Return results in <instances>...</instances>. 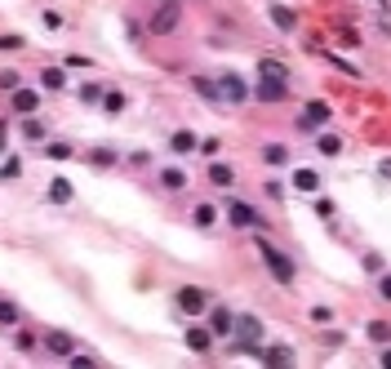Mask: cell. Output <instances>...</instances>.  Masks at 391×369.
<instances>
[{
	"label": "cell",
	"mask_w": 391,
	"mask_h": 369,
	"mask_svg": "<svg viewBox=\"0 0 391 369\" xmlns=\"http://www.w3.org/2000/svg\"><path fill=\"white\" fill-rule=\"evenodd\" d=\"M40 343H45V351H49V356H62V360H67V356H72V351H76L72 334H62V329H49Z\"/></svg>",
	"instance_id": "14"
},
{
	"label": "cell",
	"mask_w": 391,
	"mask_h": 369,
	"mask_svg": "<svg viewBox=\"0 0 391 369\" xmlns=\"http://www.w3.org/2000/svg\"><path fill=\"white\" fill-rule=\"evenodd\" d=\"M378 178H387V182H391V156H387V160H378Z\"/></svg>",
	"instance_id": "43"
},
{
	"label": "cell",
	"mask_w": 391,
	"mask_h": 369,
	"mask_svg": "<svg viewBox=\"0 0 391 369\" xmlns=\"http://www.w3.org/2000/svg\"><path fill=\"white\" fill-rule=\"evenodd\" d=\"M312 321H316V325H329L334 312H329V307H312Z\"/></svg>",
	"instance_id": "40"
},
{
	"label": "cell",
	"mask_w": 391,
	"mask_h": 369,
	"mask_svg": "<svg viewBox=\"0 0 391 369\" xmlns=\"http://www.w3.org/2000/svg\"><path fill=\"white\" fill-rule=\"evenodd\" d=\"M49 200H54V205H67V200H72V182L54 178V182H49Z\"/></svg>",
	"instance_id": "27"
},
{
	"label": "cell",
	"mask_w": 391,
	"mask_h": 369,
	"mask_svg": "<svg viewBox=\"0 0 391 369\" xmlns=\"http://www.w3.org/2000/svg\"><path fill=\"white\" fill-rule=\"evenodd\" d=\"M360 267H365L369 276H378V272H387V263H382V254H373V249H369V254H360Z\"/></svg>",
	"instance_id": "30"
},
{
	"label": "cell",
	"mask_w": 391,
	"mask_h": 369,
	"mask_svg": "<svg viewBox=\"0 0 391 369\" xmlns=\"http://www.w3.org/2000/svg\"><path fill=\"white\" fill-rule=\"evenodd\" d=\"M258 356H263V365H267V369H285V365H294V347L276 343V347H263Z\"/></svg>",
	"instance_id": "17"
},
{
	"label": "cell",
	"mask_w": 391,
	"mask_h": 369,
	"mask_svg": "<svg viewBox=\"0 0 391 369\" xmlns=\"http://www.w3.org/2000/svg\"><path fill=\"white\" fill-rule=\"evenodd\" d=\"M182 338H187V347H192V351H200V356L214 351V329H209V325H187Z\"/></svg>",
	"instance_id": "15"
},
{
	"label": "cell",
	"mask_w": 391,
	"mask_h": 369,
	"mask_svg": "<svg viewBox=\"0 0 391 369\" xmlns=\"http://www.w3.org/2000/svg\"><path fill=\"white\" fill-rule=\"evenodd\" d=\"M13 347H18V351H31V347H36V334H31V329H18V334H13Z\"/></svg>",
	"instance_id": "33"
},
{
	"label": "cell",
	"mask_w": 391,
	"mask_h": 369,
	"mask_svg": "<svg viewBox=\"0 0 391 369\" xmlns=\"http://www.w3.org/2000/svg\"><path fill=\"white\" fill-rule=\"evenodd\" d=\"M223 223H227L231 231H267L271 218H263L258 209L249 205V200H227V205H223Z\"/></svg>",
	"instance_id": "4"
},
{
	"label": "cell",
	"mask_w": 391,
	"mask_h": 369,
	"mask_svg": "<svg viewBox=\"0 0 391 369\" xmlns=\"http://www.w3.org/2000/svg\"><path fill=\"white\" fill-rule=\"evenodd\" d=\"M365 338H369L373 347H387V343H391V321H369V325H365Z\"/></svg>",
	"instance_id": "21"
},
{
	"label": "cell",
	"mask_w": 391,
	"mask_h": 369,
	"mask_svg": "<svg viewBox=\"0 0 391 369\" xmlns=\"http://www.w3.org/2000/svg\"><path fill=\"white\" fill-rule=\"evenodd\" d=\"M289 94H294V85H289V67L276 62V58H263L258 76H253V103L276 107V103H289Z\"/></svg>",
	"instance_id": "1"
},
{
	"label": "cell",
	"mask_w": 391,
	"mask_h": 369,
	"mask_svg": "<svg viewBox=\"0 0 391 369\" xmlns=\"http://www.w3.org/2000/svg\"><path fill=\"white\" fill-rule=\"evenodd\" d=\"M18 85H23V72H13V67H5V72H0V89H5V94H13Z\"/></svg>",
	"instance_id": "31"
},
{
	"label": "cell",
	"mask_w": 391,
	"mask_h": 369,
	"mask_svg": "<svg viewBox=\"0 0 391 369\" xmlns=\"http://www.w3.org/2000/svg\"><path fill=\"white\" fill-rule=\"evenodd\" d=\"M178 23H182V5L178 0H160V5L151 9V18H147V31L160 40V36H174Z\"/></svg>",
	"instance_id": "6"
},
{
	"label": "cell",
	"mask_w": 391,
	"mask_h": 369,
	"mask_svg": "<svg viewBox=\"0 0 391 369\" xmlns=\"http://www.w3.org/2000/svg\"><path fill=\"white\" fill-rule=\"evenodd\" d=\"M378 365H382V369H391V343H387V347L378 351Z\"/></svg>",
	"instance_id": "44"
},
{
	"label": "cell",
	"mask_w": 391,
	"mask_h": 369,
	"mask_svg": "<svg viewBox=\"0 0 391 369\" xmlns=\"http://www.w3.org/2000/svg\"><path fill=\"white\" fill-rule=\"evenodd\" d=\"M329 121H334V107L325 103V98H312V103H302V111L294 116V129L312 138V133H320V129H325Z\"/></svg>",
	"instance_id": "5"
},
{
	"label": "cell",
	"mask_w": 391,
	"mask_h": 369,
	"mask_svg": "<svg viewBox=\"0 0 391 369\" xmlns=\"http://www.w3.org/2000/svg\"><path fill=\"white\" fill-rule=\"evenodd\" d=\"M218 205H209V200H200V205H192V227H200V231H214L218 227Z\"/></svg>",
	"instance_id": "16"
},
{
	"label": "cell",
	"mask_w": 391,
	"mask_h": 369,
	"mask_svg": "<svg viewBox=\"0 0 391 369\" xmlns=\"http://www.w3.org/2000/svg\"><path fill=\"white\" fill-rule=\"evenodd\" d=\"M125 103H129V98H125L121 89H107V94H103V111H107V116H121Z\"/></svg>",
	"instance_id": "26"
},
{
	"label": "cell",
	"mask_w": 391,
	"mask_h": 369,
	"mask_svg": "<svg viewBox=\"0 0 391 369\" xmlns=\"http://www.w3.org/2000/svg\"><path fill=\"white\" fill-rule=\"evenodd\" d=\"M40 89H49V94L67 89V72H62V67H45V72H40Z\"/></svg>",
	"instance_id": "23"
},
{
	"label": "cell",
	"mask_w": 391,
	"mask_h": 369,
	"mask_svg": "<svg viewBox=\"0 0 391 369\" xmlns=\"http://www.w3.org/2000/svg\"><path fill=\"white\" fill-rule=\"evenodd\" d=\"M218 152H223V143H218V138H200V156H218Z\"/></svg>",
	"instance_id": "37"
},
{
	"label": "cell",
	"mask_w": 391,
	"mask_h": 369,
	"mask_svg": "<svg viewBox=\"0 0 391 369\" xmlns=\"http://www.w3.org/2000/svg\"><path fill=\"white\" fill-rule=\"evenodd\" d=\"M218 98H223L227 107H245L253 98V85L241 76V72H218Z\"/></svg>",
	"instance_id": "7"
},
{
	"label": "cell",
	"mask_w": 391,
	"mask_h": 369,
	"mask_svg": "<svg viewBox=\"0 0 391 369\" xmlns=\"http://www.w3.org/2000/svg\"><path fill=\"white\" fill-rule=\"evenodd\" d=\"M267 18L276 23L280 31H298V13L289 9V5H276V0H271V5H267Z\"/></svg>",
	"instance_id": "18"
},
{
	"label": "cell",
	"mask_w": 391,
	"mask_h": 369,
	"mask_svg": "<svg viewBox=\"0 0 391 369\" xmlns=\"http://www.w3.org/2000/svg\"><path fill=\"white\" fill-rule=\"evenodd\" d=\"M116 160H121V156H116V147H94V152H89V165H94V170H111Z\"/></svg>",
	"instance_id": "25"
},
{
	"label": "cell",
	"mask_w": 391,
	"mask_h": 369,
	"mask_svg": "<svg viewBox=\"0 0 391 369\" xmlns=\"http://www.w3.org/2000/svg\"><path fill=\"white\" fill-rule=\"evenodd\" d=\"M338 45H343V49H356V45H360V36H356L351 27H343V31H338Z\"/></svg>",
	"instance_id": "39"
},
{
	"label": "cell",
	"mask_w": 391,
	"mask_h": 369,
	"mask_svg": "<svg viewBox=\"0 0 391 369\" xmlns=\"http://www.w3.org/2000/svg\"><path fill=\"white\" fill-rule=\"evenodd\" d=\"M18 321H23L18 303H9V298H0V329H18Z\"/></svg>",
	"instance_id": "24"
},
{
	"label": "cell",
	"mask_w": 391,
	"mask_h": 369,
	"mask_svg": "<svg viewBox=\"0 0 391 369\" xmlns=\"http://www.w3.org/2000/svg\"><path fill=\"white\" fill-rule=\"evenodd\" d=\"M45 156H49V160H67V156H72V143H49Z\"/></svg>",
	"instance_id": "32"
},
{
	"label": "cell",
	"mask_w": 391,
	"mask_h": 369,
	"mask_svg": "<svg viewBox=\"0 0 391 369\" xmlns=\"http://www.w3.org/2000/svg\"><path fill=\"white\" fill-rule=\"evenodd\" d=\"M103 94H107V89L98 85V80H89V85H80V103H89V107H94V103H103Z\"/></svg>",
	"instance_id": "29"
},
{
	"label": "cell",
	"mask_w": 391,
	"mask_h": 369,
	"mask_svg": "<svg viewBox=\"0 0 391 369\" xmlns=\"http://www.w3.org/2000/svg\"><path fill=\"white\" fill-rule=\"evenodd\" d=\"M387 5H391V0H378V9H387Z\"/></svg>",
	"instance_id": "45"
},
{
	"label": "cell",
	"mask_w": 391,
	"mask_h": 369,
	"mask_svg": "<svg viewBox=\"0 0 391 369\" xmlns=\"http://www.w3.org/2000/svg\"><path fill=\"white\" fill-rule=\"evenodd\" d=\"M23 174V160H5L0 165V182H9V178H18Z\"/></svg>",
	"instance_id": "36"
},
{
	"label": "cell",
	"mask_w": 391,
	"mask_h": 369,
	"mask_svg": "<svg viewBox=\"0 0 391 369\" xmlns=\"http://www.w3.org/2000/svg\"><path fill=\"white\" fill-rule=\"evenodd\" d=\"M23 45H27L23 36H0V49H23Z\"/></svg>",
	"instance_id": "41"
},
{
	"label": "cell",
	"mask_w": 391,
	"mask_h": 369,
	"mask_svg": "<svg viewBox=\"0 0 391 369\" xmlns=\"http://www.w3.org/2000/svg\"><path fill=\"white\" fill-rule=\"evenodd\" d=\"M192 89L200 98H209V103H223V98H218V76H192Z\"/></svg>",
	"instance_id": "22"
},
{
	"label": "cell",
	"mask_w": 391,
	"mask_h": 369,
	"mask_svg": "<svg viewBox=\"0 0 391 369\" xmlns=\"http://www.w3.org/2000/svg\"><path fill=\"white\" fill-rule=\"evenodd\" d=\"M165 147H169L174 156H192V152H200V133H196V129H174Z\"/></svg>",
	"instance_id": "11"
},
{
	"label": "cell",
	"mask_w": 391,
	"mask_h": 369,
	"mask_svg": "<svg viewBox=\"0 0 391 369\" xmlns=\"http://www.w3.org/2000/svg\"><path fill=\"white\" fill-rule=\"evenodd\" d=\"M9 111L13 116H36L40 111V89H23L18 85V89L9 94Z\"/></svg>",
	"instance_id": "10"
},
{
	"label": "cell",
	"mask_w": 391,
	"mask_h": 369,
	"mask_svg": "<svg viewBox=\"0 0 391 369\" xmlns=\"http://www.w3.org/2000/svg\"><path fill=\"white\" fill-rule=\"evenodd\" d=\"M67 365H76V369H94L98 360L89 356V351H72V356H67Z\"/></svg>",
	"instance_id": "35"
},
{
	"label": "cell",
	"mask_w": 391,
	"mask_h": 369,
	"mask_svg": "<svg viewBox=\"0 0 391 369\" xmlns=\"http://www.w3.org/2000/svg\"><path fill=\"white\" fill-rule=\"evenodd\" d=\"M205 325L214 329V338H231V329H236V312H231L227 303H214V307L205 312Z\"/></svg>",
	"instance_id": "8"
},
{
	"label": "cell",
	"mask_w": 391,
	"mask_h": 369,
	"mask_svg": "<svg viewBox=\"0 0 391 369\" xmlns=\"http://www.w3.org/2000/svg\"><path fill=\"white\" fill-rule=\"evenodd\" d=\"M378 298L391 303V272H378Z\"/></svg>",
	"instance_id": "38"
},
{
	"label": "cell",
	"mask_w": 391,
	"mask_h": 369,
	"mask_svg": "<svg viewBox=\"0 0 391 369\" xmlns=\"http://www.w3.org/2000/svg\"><path fill=\"white\" fill-rule=\"evenodd\" d=\"M23 138H27V143H40V138H45V125L36 121V116H23Z\"/></svg>",
	"instance_id": "28"
},
{
	"label": "cell",
	"mask_w": 391,
	"mask_h": 369,
	"mask_svg": "<svg viewBox=\"0 0 391 369\" xmlns=\"http://www.w3.org/2000/svg\"><path fill=\"white\" fill-rule=\"evenodd\" d=\"M263 192L280 205V200H285V182H280V178H267V182H263Z\"/></svg>",
	"instance_id": "34"
},
{
	"label": "cell",
	"mask_w": 391,
	"mask_h": 369,
	"mask_svg": "<svg viewBox=\"0 0 391 369\" xmlns=\"http://www.w3.org/2000/svg\"><path fill=\"white\" fill-rule=\"evenodd\" d=\"M205 178H209V187H218V192H231V187H236V165H227V160H214L209 170H205Z\"/></svg>",
	"instance_id": "13"
},
{
	"label": "cell",
	"mask_w": 391,
	"mask_h": 369,
	"mask_svg": "<svg viewBox=\"0 0 391 369\" xmlns=\"http://www.w3.org/2000/svg\"><path fill=\"white\" fill-rule=\"evenodd\" d=\"M312 138H316V152L325 156V160H338V156H343V147H347L338 133H312Z\"/></svg>",
	"instance_id": "19"
},
{
	"label": "cell",
	"mask_w": 391,
	"mask_h": 369,
	"mask_svg": "<svg viewBox=\"0 0 391 369\" xmlns=\"http://www.w3.org/2000/svg\"><path fill=\"white\" fill-rule=\"evenodd\" d=\"M5 143H9V125H5V121H0V156H5V152H9V147H5Z\"/></svg>",
	"instance_id": "42"
},
{
	"label": "cell",
	"mask_w": 391,
	"mask_h": 369,
	"mask_svg": "<svg viewBox=\"0 0 391 369\" xmlns=\"http://www.w3.org/2000/svg\"><path fill=\"white\" fill-rule=\"evenodd\" d=\"M187 182H192V178H187V170H178V165H169V170H160V174H156V187H160L165 196L187 192Z\"/></svg>",
	"instance_id": "12"
},
{
	"label": "cell",
	"mask_w": 391,
	"mask_h": 369,
	"mask_svg": "<svg viewBox=\"0 0 391 369\" xmlns=\"http://www.w3.org/2000/svg\"><path fill=\"white\" fill-rule=\"evenodd\" d=\"M258 258H263V267H267V276L280 285V290H294L298 285V263L285 254L280 245H271V241H258Z\"/></svg>",
	"instance_id": "2"
},
{
	"label": "cell",
	"mask_w": 391,
	"mask_h": 369,
	"mask_svg": "<svg viewBox=\"0 0 391 369\" xmlns=\"http://www.w3.org/2000/svg\"><path fill=\"white\" fill-rule=\"evenodd\" d=\"M289 187L302 192V196H316L320 187H325V178H320V170H307V165H298V170L289 174Z\"/></svg>",
	"instance_id": "9"
},
{
	"label": "cell",
	"mask_w": 391,
	"mask_h": 369,
	"mask_svg": "<svg viewBox=\"0 0 391 369\" xmlns=\"http://www.w3.org/2000/svg\"><path fill=\"white\" fill-rule=\"evenodd\" d=\"M263 165H267V170H285V165H289V147L285 143H267L263 147Z\"/></svg>",
	"instance_id": "20"
},
{
	"label": "cell",
	"mask_w": 391,
	"mask_h": 369,
	"mask_svg": "<svg viewBox=\"0 0 391 369\" xmlns=\"http://www.w3.org/2000/svg\"><path fill=\"white\" fill-rule=\"evenodd\" d=\"M174 307L187 316V321H205V312L214 307V294L205 285H178L174 290Z\"/></svg>",
	"instance_id": "3"
}]
</instances>
